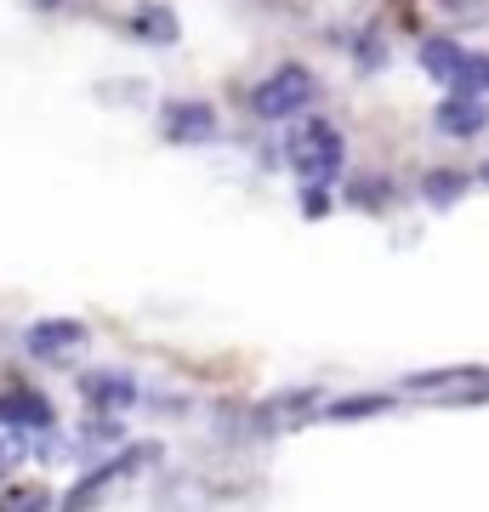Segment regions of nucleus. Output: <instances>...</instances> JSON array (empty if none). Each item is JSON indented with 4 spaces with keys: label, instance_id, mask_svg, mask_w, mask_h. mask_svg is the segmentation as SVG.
I'll return each mask as SVG.
<instances>
[{
    "label": "nucleus",
    "instance_id": "1",
    "mask_svg": "<svg viewBox=\"0 0 489 512\" xmlns=\"http://www.w3.org/2000/svg\"><path fill=\"white\" fill-rule=\"evenodd\" d=\"M290 171L308 183V194H325L342 171V131L330 120H302L290 131Z\"/></svg>",
    "mask_w": 489,
    "mask_h": 512
},
{
    "label": "nucleus",
    "instance_id": "2",
    "mask_svg": "<svg viewBox=\"0 0 489 512\" xmlns=\"http://www.w3.org/2000/svg\"><path fill=\"white\" fill-rule=\"evenodd\" d=\"M308 103H313V74L302 69V63H285V69H273L268 80L251 86L256 120H290V114H302Z\"/></svg>",
    "mask_w": 489,
    "mask_h": 512
},
{
    "label": "nucleus",
    "instance_id": "3",
    "mask_svg": "<svg viewBox=\"0 0 489 512\" xmlns=\"http://www.w3.org/2000/svg\"><path fill=\"white\" fill-rule=\"evenodd\" d=\"M91 342V330L80 319H40V325L23 330V348L35 359H63V353H80Z\"/></svg>",
    "mask_w": 489,
    "mask_h": 512
},
{
    "label": "nucleus",
    "instance_id": "4",
    "mask_svg": "<svg viewBox=\"0 0 489 512\" xmlns=\"http://www.w3.org/2000/svg\"><path fill=\"white\" fill-rule=\"evenodd\" d=\"M165 137L171 143H211L217 137V109L211 103H188V97L165 103Z\"/></svg>",
    "mask_w": 489,
    "mask_h": 512
},
{
    "label": "nucleus",
    "instance_id": "5",
    "mask_svg": "<svg viewBox=\"0 0 489 512\" xmlns=\"http://www.w3.org/2000/svg\"><path fill=\"white\" fill-rule=\"evenodd\" d=\"M438 131H444V137H478V131L489 126V103L484 97H467V92H455V97H444V103H438Z\"/></svg>",
    "mask_w": 489,
    "mask_h": 512
},
{
    "label": "nucleus",
    "instance_id": "6",
    "mask_svg": "<svg viewBox=\"0 0 489 512\" xmlns=\"http://www.w3.org/2000/svg\"><path fill=\"white\" fill-rule=\"evenodd\" d=\"M143 456H154V450H126V456H114V461H103V467H91V473L80 478V484H74L69 495H63V512H86L91 501H97V495H103V490L114 484V478L126 473L131 461H143Z\"/></svg>",
    "mask_w": 489,
    "mask_h": 512
},
{
    "label": "nucleus",
    "instance_id": "7",
    "mask_svg": "<svg viewBox=\"0 0 489 512\" xmlns=\"http://www.w3.org/2000/svg\"><path fill=\"white\" fill-rule=\"evenodd\" d=\"M80 393L91 399V410H131L137 404V382L126 370H91V376H80Z\"/></svg>",
    "mask_w": 489,
    "mask_h": 512
},
{
    "label": "nucleus",
    "instance_id": "8",
    "mask_svg": "<svg viewBox=\"0 0 489 512\" xmlns=\"http://www.w3.org/2000/svg\"><path fill=\"white\" fill-rule=\"evenodd\" d=\"M0 421L6 427H52V404L29 387H18V393H0Z\"/></svg>",
    "mask_w": 489,
    "mask_h": 512
},
{
    "label": "nucleus",
    "instance_id": "9",
    "mask_svg": "<svg viewBox=\"0 0 489 512\" xmlns=\"http://www.w3.org/2000/svg\"><path fill=\"white\" fill-rule=\"evenodd\" d=\"M421 69L433 74V80H444V86H455V80H461V69H467V52H461V46H455V40H427V46H421Z\"/></svg>",
    "mask_w": 489,
    "mask_h": 512
},
{
    "label": "nucleus",
    "instance_id": "10",
    "mask_svg": "<svg viewBox=\"0 0 489 512\" xmlns=\"http://www.w3.org/2000/svg\"><path fill=\"white\" fill-rule=\"evenodd\" d=\"M0 512H52V490L29 478V484H18V490L0 495Z\"/></svg>",
    "mask_w": 489,
    "mask_h": 512
},
{
    "label": "nucleus",
    "instance_id": "11",
    "mask_svg": "<svg viewBox=\"0 0 489 512\" xmlns=\"http://www.w3.org/2000/svg\"><path fill=\"white\" fill-rule=\"evenodd\" d=\"M137 35L171 46V40H177V18H171V6H143V12H137Z\"/></svg>",
    "mask_w": 489,
    "mask_h": 512
},
{
    "label": "nucleus",
    "instance_id": "12",
    "mask_svg": "<svg viewBox=\"0 0 489 512\" xmlns=\"http://www.w3.org/2000/svg\"><path fill=\"white\" fill-rule=\"evenodd\" d=\"M467 97H484L489 92V57L484 52H467V69H461V80H455Z\"/></svg>",
    "mask_w": 489,
    "mask_h": 512
},
{
    "label": "nucleus",
    "instance_id": "13",
    "mask_svg": "<svg viewBox=\"0 0 489 512\" xmlns=\"http://www.w3.org/2000/svg\"><path fill=\"white\" fill-rule=\"evenodd\" d=\"M461 188H467V177H450V171H438V177H427V194H433L438 205H450L455 194H461Z\"/></svg>",
    "mask_w": 489,
    "mask_h": 512
},
{
    "label": "nucleus",
    "instance_id": "14",
    "mask_svg": "<svg viewBox=\"0 0 489 512\" xmlns=\"http://www.w3.org/2000/svg\"><path fill=\"white\" fill-rule=\"evenodd\" d=\"M387 399H342V404H330V421H347V416H370V410H381Z\"/></svg>",
    "mask_w": 489,
    "mask_h": 512
},
{
    "label": "nucleus",
    "instance_id": "15",
    "mask_svg": "<svg viewBox=\"0 0 489 512\" xmlns=\"http://www.w3.org/2000/svg\"><path fill=\"white\" fill-rule=\"evenodd\" d=\"M478 177H484V183H489V165H484V171H478Z\"/></svg>",
    "mask_w": 489,
    "mask_h": 512
},
{
    "label": "nucleus",
    "instance_id": "16",
    "mask_svg": "<svg viewBox=\"0 0 489 512\" xmlns=\"http://www.w3.org/2000/svg\"><path fill=\"white\" fill-rule=\"evenodd\" d=\"M35 6H52V0H35Z\"/></svg>",
    "mask_w": 489,
    "mask_h": 512
}]
</instances>
